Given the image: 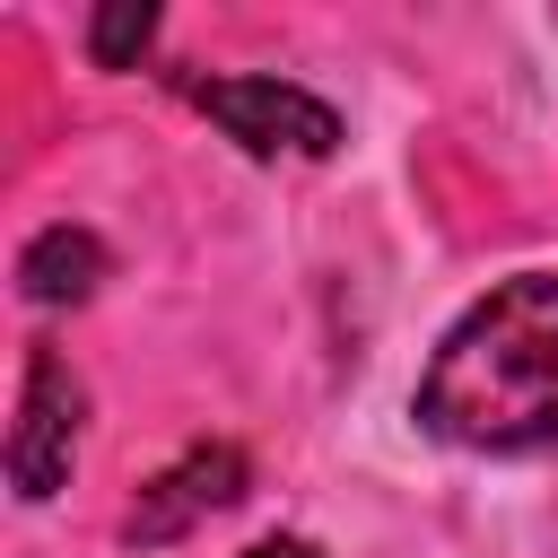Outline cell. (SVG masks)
Segmentation results:
<instances>
[{
    "mask_svg": "<svg viewBox=\"0 0 558 558\" xmlns=\"http://www.w3.org/2000/svg\"><path fill=\"white\" fill-rule=\"evenodd\" d=\"M418 427L462 453L558 445V270L488 288L418 375Z\"/></svg>",
    "mask_w": 558,
    "mask_h": 558,
    "instance_id": "6da1fadb",
    "label": "cell"
},
{
    "mask_svg": "<svg viewBox=\"0 0 558 558\" xmlns=\"http://www.w3.org/2000/svg\"><path fill=\"white\" fill-rule=\"evenodd\" d=\"M183 96H192L244 157H262V166H279V157L323 166V157L340 148V113H331L323 96L288 87V78H183Z\"/></svg>",
    "mask_w": 558,
    "mask_h": 558,
    "instance_id": "7a4b0ae2",
    "label": "cell"
},
{
    "mask_svg": "<svg viewBox=\"0 0 558 558\" xmlns=\"http://www.w3.org/2000/svg\"><path fill=\"white\" fill-rule=\"evenodd\" d=\"M78 418H87V392L70 375V357L52 340L26 349V384H17V427H9V488L26 506H44L70 462H78Z\"/></svg>",
    "mask_w": 558,
    "mask_h": 558,
    "instance_id": "3957f363",
    "label": "cell"
},
{
    "mask_svg": "<svg viewBox=\"0 0 558 558\" xmlns=\"http://www.w3.org/2000/svg\"><path fill=\"white\" fill-rule=\"evenodd\" d=\"M244 453L235 445H192L183 462H166L140 497H131V514H122V541H140V549H166V541H183L201 514H227L235 497H244Z\"/></svg>",
    "mask_w": 558,
    "mask_h": 558,
    "instance_id": "277c9868",
    "label": "cell"
},
{
    "mask_svg": "<svg viewBox=\"0 0 558 558\" xmlns=\"http://www.w3.org/2000/svg\"><path fill=\"white\" fill-rule=\"evenodd\" d=\"M96 279H105V244L87 227H70V218L26 235V253H17V288L35 305H78V296H96Z\"/></svg>",
    "mask_w": 558,
    "mask_h": 558,
    "instance_id": "5b68a950",
    "label": "cell"
},
{
    "mask_svg": "<svg viewBox=\"0 0 558 558\" xmlns=\"http://www.w3.org/2000/svg\"><path fill=\"white\" fill-rule=\"evenodd\" d=\"M148 35H157V9H148V0H113V9L87 17V52H96V70H131V61L148 52Z\"/></svg>",
    "mask_w": 558,
    "mask_h": 558,
    "instance_id": "8992f818",
    "label": "cell"
},
{
    "mask_svg": "<svg viewBox=\"0 0 558 558\" xmlns=\"http://www.w3.org/2000/svg\"><path fill=\"white\" fill-rule=\"evenodd\" d=\"M244 558H323V549H314V541H296V532H270V541H253Z\"/></svg>",
    "mask_w": 558,
    "mask_h": 558,
    "instance_id": "52a82bcc",
    "label": "cell"
}]
</instances>
